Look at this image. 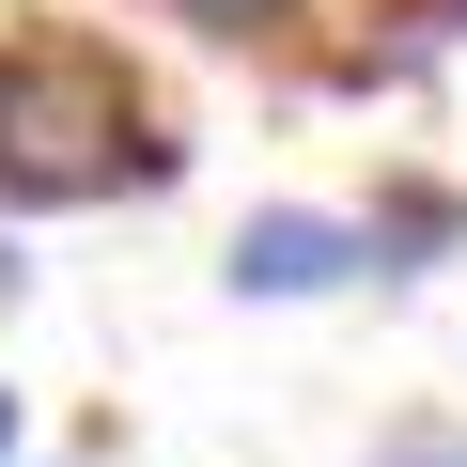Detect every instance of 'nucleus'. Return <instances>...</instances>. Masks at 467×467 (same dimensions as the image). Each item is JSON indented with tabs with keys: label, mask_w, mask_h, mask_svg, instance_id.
Returning a JSON list of instances; mask_svg holds the SVG:
<instances>
[{
	"label": "nucleus",
	"mask_w": 467,
	"mask_h": 467,
	"mask_svg": "<svg viewBox=\"0 0 467 467\" xmlns=\"http://www.w3.org/2000/svg\"><path fill=\"white\" fill-rule=\"evenodd\" d=\"M358 467H467V420H389Z\"/></svg>",
	"instance_id": "4"
},
{
	"label": "nucleus",
	"mask_w": 467,
	"mask_h": 467,
	"mask_svg": "<svg viewBox=\"0 0 467 467\" xmlns=\"http://www.w3.org/2000/svg\"><path fill=\"white\" fill-rule=\"evenodd\" d=\"M16 436H32V405H16V389H0V467H16Z\"/></svg>",
	"instance_id": "5"
},
{
	"label": "nucleus",
	"mask_w": 467,
	"mask_h": 467,
	"mask_svg": "<svg viewBox=\"0 0 467 467\" xmlns=\"http://www.w3.org/2000/svg\"><path fill=\"white\" fill-rule=\"evenodd\" d=\"M156 16H171V32H202V47H281L312 0H156Z\"/></svg>",
	"instance_id": "3"
},
{
	"label": "nucleus",
	"mask_w": 467,
	"mask_h": 467,
	"mask_svg": "<svg viewBox=\"0 0 467 467\" xmlns=\"http://www.w3.org/2000/svg\"><path fill=\"white\" fill-rule=\"evenodd\" d=\"M187 140L140 109L109 32H16L0 47V202H109V187H171Z\"/></svg>",
	"instance_id": "1"
},
{
	"label": "nucleus",
	"mask_w": 467,
	"mask_h": 467,
	"mask_svg": "<svg viewBox=\"0 0 467 467\" xmlns=\"http://www.w3.org/2000/svg\"><path fill=\"white\" fill-rule=\"evenodd\" d=\"M218 281L265 296V312H296V296L374 281V250H358V218H327V202H250V218H234V250H218Z\"/></svg>",
	"instance_id": "2"
}]
</instances>
